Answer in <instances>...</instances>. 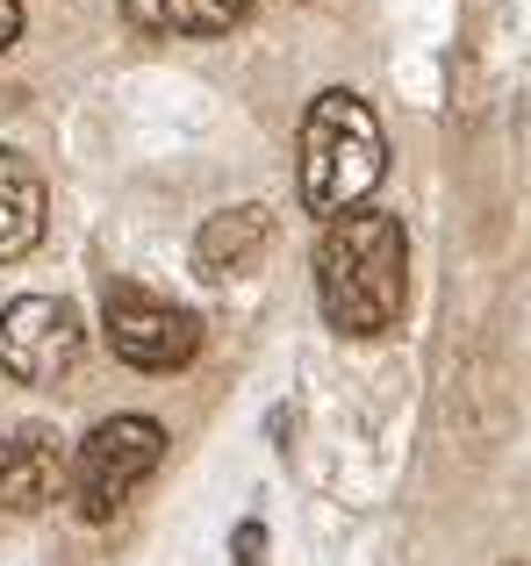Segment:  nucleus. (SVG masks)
Listing matches in <instances>:
<instances>
[{
    "mask_svg": "<svg viewBox=\"0 0 531 566\" xmlns=\"http://www.w3.org/2000/svg\"><path fill=\"white\" fill-rule=\"evenodd\" d=\"M316 302L331 331L345 337H381L395 331L409 302V237L381 208H352V216L323 222L316 237Z\"/></svg>",
    "mask_w": 531,
    "mask_h": 566,
    "instance_id": "obj_1",
    "label": "nucleus"
},
{
    "mask_svg": "<svg viewBox=\"0 0 531 566\" xmlns=\"http://www.w3.org/2000/svg\"><path fill=\"white\" fill-rule=\"evenodd\" d=\"M388 172V137H381L374 108H366L352 86H331V94L309 101L302 137H294V187H302V208L323 222L352 216L366 193Z\"/></svg>",
    "mask_w": 531,
    "mask_h": 566,
    "instance_id": "obj_2",
    "label": "nucleus"
},
{
    "mask_svg": "<svg viewBox=\"0 0 531 566\" xmlns=\"http://www.w3.org/2000/svg\"><path fill=\"white\" fill-rule=\"evenodd\" d=\"M158 459H166V430L152 416H108V423H94L86 444L72 452V510L86 524L123 516L129 495L158 473Z\"/></svg>",
    "mask_w": 531,
    "mask_h": 566,
    "instance_id": "obj_3",
    "label": "nucleus"
},
{
    "mask_svg": "<svg viewBox=\"0 0 531 566\" xmlns=\"http://www.w3.org/2000/svg\"><path fill=\"white\" fill-rule=\"evenodd\" d=\"M86 359V323L58 294H22L0 308V380L14 387H58Z\"/></svg>",
    "mask_w": 531,
    "mask_h": 566,
    "instance_id": "obj_4",
    "label": "nucleus"
},
{
    "mask_svg": "<svg viewBox=\"0 0 531 566\" xmlns=\"http://www.w3.org/2000/svg\"><path fill=\"white\" fill-rule=\"evenodd\" d=\"M101 331H108V352L137 374H180L201 352V316H187L180 302H158V294L115 280L101 294Z\"/></svg>",
    "mask_w": 531,
    "mask_h": 566,
    "instance_id": "obj_5",
    "label": "nucleus"
},
{
    "mask_svg": "<svg viewBox=\"0 0 531 566\" xmlns=\"http://www.w3.org/2000/svg\"><path fill=\"white\" fill-rule=\"evenodd\" d=\"M58 495H72V452L51 423H29L14 438H0V510L37 516Z\"/></svg>",
    "mask_w": 531,
    "mask_h": 566,
    "instance_id": "obj_6",
    "label": "nucleus"
},
{
    "mask_svg": "<svg viewBox=\"0 0 531 566\" xmlns=\"http://www.w3.org/2000/svg\"><path fill=\"white\" fill-rule=\"evenodd\" d=\"M266 244H273V216H266L259 201H244V208H223V216L201 222L195 265H201L209 280H244V273L266 259Z\"/></svg>",
    "mask_w": 531,
    "mask_h": 566,
    "instance_id": "obj_7",
    "label": "nucleus"
},
{
    "mask_svg": "<svg viewBox=\"0 0 531 566\" xmlns=\"http://www.w3.org/2000/svg\"><path fill=\"white\" fill-rule=\"evenodd\" d=\"M43 216H51L43 172L29 166L22 151H8V144H0V265L43 244Z\"/></svg>",
    "mask_w": 531,
    "mask_h": 566,
    "instance_id": "obj_8",
    "label": "nucleus"
},
{
    "mask_svg": "<svg viewBox=\"0 0 531 566\" xmlns=\"http://www.w3.org/2000/svg\"><path fill=\"white\" fill-rule=\"evenodd\" d=\"M123 14L144 36H223L252 14V0H123Z\"/></svg>",
    "mask_w": 531,
    "mask_h": 566,
    "instance_id": "obj_9",
    "label": "nucleus"
},
{
    "mask_svg": "<svg viewBox=\"0 0 531 566\" xmlns=\"http://www.w3.org/2000/svg\"><path fill=\"white\" fill-rule=\"evenodd\" d=\"M230 559H238V566H266V524L244 516V524L230 531Z\"/></svg>",
    "mask_w": 531,
    "mask_h": 566,
    "instance_id": "obj_10",
    "label": "nucleus"
},
{
    "mask_svg": "<svg viewBox=\"0 0 531 566\" xmlns=\"http://www.w3.org/2000/svg\"><path fill=\"white\" fill-rule=\"evenodd\" d=\"M22 36V0H0V51Z\"/></svg>",
    "mask_w": 531,
    "mask_h": 566,
    "instance_id": "obj_11",
    "label": "nucleus"
}]
</instances>
